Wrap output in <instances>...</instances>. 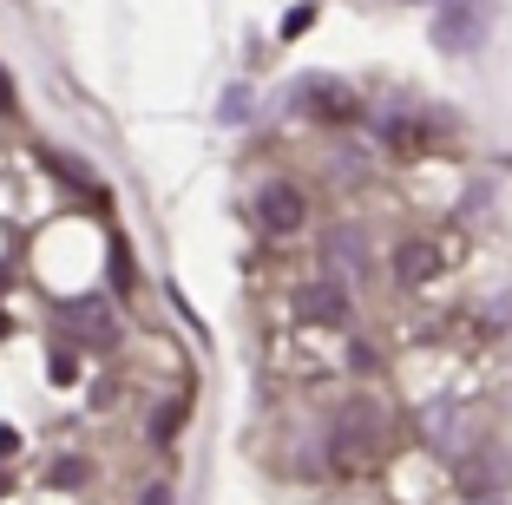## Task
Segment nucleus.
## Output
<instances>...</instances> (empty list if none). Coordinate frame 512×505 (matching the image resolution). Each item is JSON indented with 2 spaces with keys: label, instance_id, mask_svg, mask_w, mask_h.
<instances>
[{
  "label": "nucleus",
  "instance_id": "nucleus-1",
  "mask_svg": "<svg viewBox=\"0 0 512 505\" xmlns=\"http://www.w3.org/2000/svg\"><path fill=\"white\" fill-rule=\"evenodd\" d=\"M335 466H375L381 453H388V414H381L375 401H348L342 407V420H335Z\"/></svg>",
  "mask_w": 512,
  "mask_h": 505
},
{
  "label": "nucleus",
  "instance_id": "nucleus-2",
  "mask_svg": "<svg viewBox=\"0 0 512 505\" xmlns=\"http://www.w3.org/2000/svg\"><path fill=\"white\" fill-rule=\"evenodd\" d=\"M486 40V0H447L434 20V46L440 53H473Z\"/></svg>",
  "mask_w": 512,
  "mask_h": 505
},
{
  "label": "nucleus",
  "instance_id": "nucleus-3",
  "mask_svg": "<svg viewBox=\"0 0 512 505\" xmlns=\"http://www.w3.org/2000/svg\"><path fill=\"white\" fill-rule=\"evenodd\" d=\"M302 217H309V204H302L296 184H263V191H256V223H263L270 237H289V230H302Z\"/></svg>",
  "mask_w": 512,
  "mask_h": 505
},
{
  "label": "nucleus",
  "instance_id": "nucleus-4",
  "mask_svg": "<svg viewBox=\"0 0 512 505\" xmlns=\"http://www.w3.org/2000/svg\"><path fill=\"white\" fill-rule=\"evenodd\" d=\"M440 263H447V250L427 237H407L401 250H394V276L401 283H427V276H440Z\"/></svg>",
  "mask_w": 512,
  "mask_h": 505
},
{
  "label": "nucleus",
  "instance_id": "nucleus-5",
  "mask_svg": "<svg viewBox=\"0 0 512 505\" xmlns=\"http://www.w3.org/2000/svg\"><path fill=\"white\" fill-rule=\"evenodd\" d=\"M296 315H309V322H348V289L342 283H309V289H296Z\"/></svg>",
  "mask_w": 512,
  "mask_h": 505
},
{
  "label": "nucleus",
  "instance_id": "nucleus-6",
  "mask_svg": "<svg viewBox=\"0 0 512 505\" xmlns=\"http://www.w3.org/2000/svg\"><path fill=\"white\" fill-rule=\"evenodd\" d=\"M302 105H309L316 119H348V112H355V92L335 86V79H302Z\"/></svg>",
  "mask_w": 512,
  "mask_h": 505
},
{
  "label": "nucleus",
  "instance_id": "nucleus-7",
  "mask_svg": "<svg viewBox=\"0 0 512 505\" xmlns=\"http://www.w3.org/2000/svg\"><path fill=\"white\" fill-rule=\"evenodd\" d=\"M66 322H73V328H86L92 342H112V315L99 309V302H66Z\"/></svg>",
  "mask_w": 512,
  "mask_h": 505
},
{
  "label": "nucleus",
  "instance_id": "nucleus-8",
  "mask_svg": "<svg viewBox=\"0 0 512 505\" xmlns=\"http://www.w3.org/2000/svg\"><path fill=\"white\" fill-rule=\"evenodd\" d=\"M329 263L355 276V269H362V237H355V230H329Z\"/></svg>",
  "mask_w": 512,
  "mask_h": 505
},
{
  "label": "nucleus",
  "instance_id": "nucleus-9",
  "mask_svg": "<svg viewBox=\"0 0 512 505\" xmlns=\"http://www.w3.org/2000/svg\"><path fill=\"white\" fill-rule=\"evenodd\" d=\"M309 20H316V7H296V14H289V20H283V40H296V33H302V27H309Z\"/></svg>",
  "mask_w": 512,
  "mask_h": 505
},
{
  "label": "nucleus",
  "instance_id": "nucleus-10",
  "mask_svg": "<svg viewBox=\"0 0 512 505\" xmlns=\"http://www.w3.org/2000/svg\"><path fill=\"white\" fill-rule=\"evenodd\" d=\"M138 505H171V492L165 486H145V499H138Z\"/></svg>",
  "mask_w": 512,
  "mask_h": 505
},
{
  "label": "nucleus",
  "instance_id": "nucleus-11",
  "mask_svg": "<svg viewBox=\"0 0 512 505\" xmlns=\"http://www.w3.org/2000/svg\"><path fill=\"white\" fill-rule=\"evenodd\" d=\"M7 105H14V79L0 73V112H7Z\"/></svg>",
  "mask_w": 512,
  "mask_h": 505
}]
</instances>
